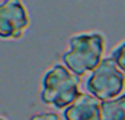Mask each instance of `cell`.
Instances as JSON below:
<instances>
[{"label": "cell", "mask_w": 125, "mask_h": 120, "mask_svg": "<svg viewBox=\"0 0 125 120\" xmlns=\"http://www.w3.org/2000/svg\"><path fill=\"white\" fill-rule=\"evenodd\" d=\"M106 37L99 31L79 32L68 38V48L62 53V64L82 78L90 75L105 59Z\"/></svg>", "instance_id": "1"}, {"label": "cell", "mask_w": 125, "mask_h": 120, "mask_svg": "<svg viewBox=\"0 0 125 120\" xmlns=\"http://www.w3.org/2000/svg\"><path fill=\"white\" fill-rule=\"evenodd\" d=\"M82 95L80 81L62 63H55L45 70L41 79L39 100L44 105L65 110Z\"/></svg>", "instance_id": "2"}, {"label": "cell", "mask_w": 125, "mask_h": 120, "mask_svg": "<svg viewBox=\"0 0 125 120\" xmlns=\"http://www.w3.org/2000/svg\"><path fill=\"white\" fill-rule=\"evenodd\" d=\"M125 76L111 56L105 57L86 79V91L100 103L124 94Z\"/></svg>", "instance_id": "3"}, {"label": "cell", "mask_w": 125, "mask_h": 120, "mask_svg": "<svg viewBox=\"0 0 125 120\" xmlns=\"http://www.w3.org/2000/svg\"><path fill=\"white\" fill-rule=\"evenodd\" d=\"M29 25L31 18L22 0L0 1V40H21Z\"/></svg>", "instance_id": "4"}, {"label": "cell", "mask_w": 125, "mask_h": 120, "mask_svg": "<svg viewBox=\"0 0 125 120\" xmlns=\"http://www.w3.org/2000/svg\"><path fill=\"white\" fill-rule=\"evenodd\" d=\"M64 120H103L102 103L87 92L82 95L65 110H62Z\"/></svg>", "instance_id": "5"}, {"label": "cell", "mask_w": 125, "mask_h": 120, "mask_svg": "<svg viewBox=\"0 0 125 120\" xmlns=\"http://www.w3.org/2000/svg\"><path fill=\"white\" fill-rule=\"evenodd\" d=\"M103 120H125V94L102 103Z\"/></svg>", "instance_id": "6"}, {"label": "cell", "mask_w": 125, "mask_h": 120, "mask_svg": "<svg viewBox=\"0 0 125 120\" xmlns=\"http://www.w3.org/2000/svg\"><path fill=\"white\" fill-rule=\"evenodd\" d=\"M109 56L114 59V61L116 63V66L121 69V72L124 73V76H125V40L121 41L118 45H115L112 48Z\"/></svg>", "instance_id": "7"}, {"label": "cell", "mask_w": 125, "mask_h": 120, "mask_svg": "<svg viewBox=\"0 0 125 120\" xmlns=\"http://www.w3.org/2000/svg\"><path fill=\"white\" fill-rule=\"evenodd\" d=\"M29 120H61L60 114L54 113V111H45V113H36L31 116Z\"/></svg>", "instance_id": "8"}, {"label": "cell", "mask_w": 125, "mask_h": 120, "mask_svg": "<svg viewBox=\"0 0 125 120\" xmlns=\"http://www.w3.org/2000/svg\"><path fill=\"white\" fill-rule=\"evenodd\" d=\"M0 120H7L6 117H3V116H0Z\"/></svg>", "instance_id": "9"}]
</instances>
